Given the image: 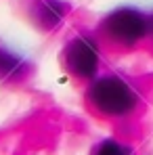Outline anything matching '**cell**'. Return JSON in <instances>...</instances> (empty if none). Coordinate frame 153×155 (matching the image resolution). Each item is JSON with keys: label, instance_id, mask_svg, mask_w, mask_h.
Here are the masks:
<instances>
[{"label": "cell", "instance_id": "cell-1", "mask_svg": "<svg viewBox=\"0 0 153 155\" xmlns=\"http://www.w3.org/2000/svg\"><path fill=\"white\" fill-rule=\"evenodd\" d=\"M88 99H90L92 107L99 109L105 115H124L128 111H132V107L136 105L134 90L124 80L115 76L99 78L90 86Z\"/></svg>", "mask_w": 153, "mask_h": 155}, {"label": "cell", "instance_id": "cell-2", "mask_svg": "<svg viewBox=\"0 0 153 155\" xmlns=\"http://www.w3.org/2000/svg\"><path fill=\"white\" fill-rule=\"evenodd\" d=\"M147 17L134 8H118L103 21L105 34L122 44H134L147 34Z\"/></svg>", "mask_w": 153, "mask_h": 155}, {"label": "cell", "instance_id": "cell-3", "mask_svg": "<svg viewBox=\"0 0 153 155\" xmlns=\"http://www.w3.org/2000/svg\"><path fill=\"white\" fill-rule=\"evenodd\" d=\"M63 59H65V65L72 74L90 78L95 76L97 65H99V51L92 44V40H88L84 36H78L67 44V48L63 52Z\"/></svg>", "mask_w": 153, "mask_h": 155}, {"label": "cell", "instance_id": "cell-5", "mask_svg": "<svg viewBox=\"0 0 153 155\" xmlns=\"http://www.w3.org/2000/svg\"><path fill=\"white\" fill-rule=\"evenodd\" d=\"M95 155H130V151L124 145L115 143V140H105V143L99 145V149H97Z\"/></svg>", "mask_w": 153, "mask_h": 155}, {"label": "cell", "instance_id": "cell-4", "mask_svg": "<svg viewBox=\"0 0 153 155\" xmlns=\"http://www.w3.org/2000/svg\"><path fill=\"white\" fill-rule=\"evenodd\" d=\"M38 8V15H40V21L46 27H52L63 15H65V6L57 0H38L36 4Z\"/></svg>", "mask_w": 153, "mask_h": 155}]
</instances>
